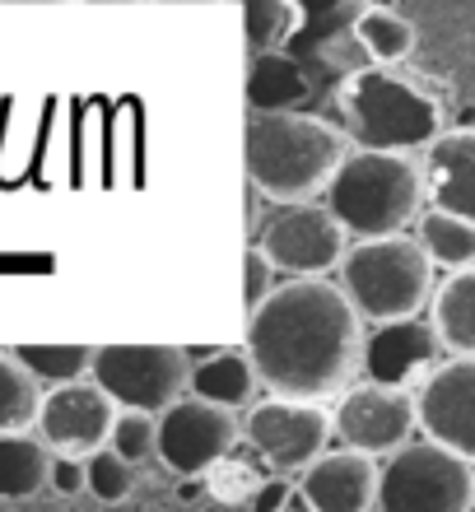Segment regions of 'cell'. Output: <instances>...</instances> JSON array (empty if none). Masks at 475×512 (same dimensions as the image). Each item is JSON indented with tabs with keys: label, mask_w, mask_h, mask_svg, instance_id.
Listing matches in <instances>:
<instances>
[{
	"label": "cell",
	"mask_w": 475,
	"mask_h": 512,
	"mask_svg": "<svg viewBox=\"0 0 475 512\" xmlns=\"http://www.w3.org/2000/svg\"><path fill=\"white\" fill-rule=\"evenodd\" d=\"M191 354L182 345H159V340H131V345H98L89 359V378L112 396L122 410H145L159 415L168 401L187 391Z\"/></svg>",
	"instance_id": "obj_7"
},
{
	"label": "cell",
	"mask_w": 475,
	"mask_h": 512,
	"mask_svg": "<svg viewBox=\"0 0 475 512\" xmlns=\"http://www.w3.org/2000/svg\"><path fill=\"white\" fill-rule=\"evenodd\" d=\"M434 336L443 354H475V270H452L434 298Z\"/></svg>",
	"instance_id": "obj_19"
},
{
	"label": "cell",
	"mask_w": 475,
	"mask_h": 512,
	"mask_svg": "<svg viewBox=\"0 0 475 512\" xmlns=\"http://www.w3.org/2000/svg\"><path fill=\"white\" fill-rule=\"evenodd\" d=\"M354 38H359V47H364L373 61H382V66L406 61V56L415 52V28H410V19H401L392 5H373V10L359 14Z\"/></svg>",
	"instance_id": "obj_22"
},
{
	"label": "cell",
	"mask_w": 475,
	"mask_h": 512,
	"mask_svg": "<svg viewBox=\"0 0 475 512\" xmlns=\"http://www.w3.org/2000/svg\"><path fill=\"white\" fill-rule=\"evenodd\" d=\"M47 485H52L61 499L84 494V461L80 457H66V452H56V457L47 461Z\"/></svg>",
	"instance_id": "obj_31"
},
{
	"label": "cell",
	"mask_w": 475,
	"mask_h": 512,
	"mask_svg": "<svg viewBox=\"0 0 475 512\" xmlns=\"http://www.w3.org/2000/svg\"><path fill=\"white\" fill-rule=\"evenodd\" d=\"M322 191L326 210L350 238L406 233L424 210L420 163L401 149H345Z\"/></svg>",
	"instance_id": "obj_3"
},
{
	"label": "cell",
	"mask_w": 475,
	"mask_h": 512,
	"mask_svg": "<svg viewBox=\"0 0 475 512\" xmlns=\"http://www.w3.org/2000/svg\"><path fill=\"white\" fill-rule=\"evenodd\" d=\"M350 233L336 224L326 205L313 201H280L266 224H261V252L275 266V275H331L340 266V252Z\"/></svg>",
	"instance_id": "obj_9"
},
{
	"label": "cell",
	"mask_w": 475,
	"mask_h": 512,
	"mask_svg": "<svg viewBox=\"0 0 475 512\" xmlns=\"http://www.w3.org/2000/svg\"><path fill=\"white\" fill-rule=\"evenodd\" d=\"M80 461H84V489H89L98 503L131 499V489H136V466L126 457H117L108 443L94 447V452H84Z\"/></svg>",
	"instance_id": "obj_26"
},
{
	"label": "cell",
	"mask_w": 475,
	"mask_h": 512,
	"mask_svg": "<svg viewBox=\"0 0 475 512\" xmlns=\"http://www.w3.org/2000/svg\"><path fill=\"white\" fill-rule=\"evenodd\" d=\"M424 196L438 210L475 215V135L471 131H438L429 140V163L420 168Z\"/></svg>",
	"instance_id": "obj_16"
},
{
	"label": "cell",
	"mask_w": 475,
	"mask_h": 512,
	"mask_svg": "<svg viewBox=\"0 0 475 512\" xmlns=\"http://www.w3.org/2000/svg\"><path fill=\"white\" fill-rule=\"evenodd\" d=\"M340 112H345V135L364 149L410 154L443 131V108L392 70H359L340 94Z\"/></svg>",
	"instance_id": "obj_5"
},
{
	"label": "cell",
	"mask_w": 475,
	"mask_h": 512,
	"mask_svg": "<svg viewBox=\"0 0 475 512\" xmlns=\"http://www.w3.org/2000/svg\"><path fill=\"white\" fill-rule=\"evenodd\" d=\"M331 438L345 447H359L368 457H387L392 447L415 438V401L406 387H382V382H364V387H340V401L331 410Z\"/></svg>",
	"instance_id": "obj_11"
},
{
	"label": "cell",
	"mask_w": 475,
	"mask_h": 512,
	"mask_svg": "<svg viewBox=\"0 0 475 512\" xmlns=\"http://www.w3.org/2000/svg\"><path fill=\"white\" fill-rule=\"evenodd\" d=\"M38 401H42V382L14 354H0V433L33 429Z\"/></svg>",
	"instance_id": "obj_24"
},
{
	"label": "cell",
	"mask_w": 475,
	"mask_h": 512,
	"mask_svg": "<svg viewBox=\"0 0 475 512\" xmlns=\"http://www.w3.org/2000/svg\"><path fill=\"white\" fill-rule=\"evenodd\" d=\"M201 475L210 480V494H215L219 503H247V494H252V485H257V471L243 466V461H233V452H224L219 461H210Z\"/></svg>",
	"instance_id": "obj_28"
},
{
	"label": "cell",
	"mask_w": 475,
	"mask_h": 512,
	"mask_svg": "<svg viewBox=\"0 0 475 512\" xmlns=\"http://www.w3.org/2000/svg\"><path fill=\"white\" fill-rule=\"evenodd\" d=\"M238 5H243L247 52H275V47H285V38L303 24V14L294 0H238Z\"/></svg>",
	"instance_id": "obj_23"
},
{
	"label": "cell",
	"mask_w": 475,
	"mask_h": 512,
	"mask_svg": "<svg viewBox=\"0 0 475 512\" xmlns=\"http://www.w3.org/2000/svg\"><path fill=\"white\" fill-rule=\"evenodd\" d=\"M14 359L38 382H70V378H89L94 345H19Z\"/></svg>",
	"instance_id": "obj_25"
},
{
	"label": "cell",
	"mask_w": 475,
	"mask_h": 512,
	"mask_svg": "<svg viewBox=\"0 0 475 512\" xmlns=\"http://www.w3.org/2000/svg\"><path fill=\"white\" fill-rule=\"evenodd\" d=\"M112 415H117V405L94 378H70V382H52V391H42L33 424H38V438L52 452L84 457V452L108 443Z\"/></svg>",
	"instance_id": "obj_12"
},
{
	"label": "cell",
	"mask_w": 475,
	"mask_h": 512,
	"mask_svg": "<svg viewBox=\"0 0 475 512\" xmlns=\"http://www.w3.org/2000/svg\"><path fill=\"white\" fill-rule=\"evenodd\" d=\"M187 391L215 405H229V410H243V405L257 401L261 382L247 350H205L201 364L187 368Z\"/></svg>",
	"instance_id": "obj_17"
},
{
	"label": "cell",
	"mask_w": 475,
	"mask_h": 512,
	"mask_svg": "<svg viewBox=\"0 0 475 512\" xmlns=\"http://www.w3.org/2000/svg\"><path fill=\"white\" fill-rule=\"evenodd\" d=\"M475 503V457L443 443H401L378 466L382 512H466Z\"/></svg>",
	"instance_id": "obj_6"
},
{
	"label": "cell",
	"mask_w": 475,
	"mask_h": 512,
	"mask_svg": "<svg viewBox=\"0 0 475 512\" xmlns=\"http://www.w3.org/2000/svg\"><path fill=\"white\" fill-rule=\"evenodd\" d=\"M299 494L313 512H368L378 499V457H368L359 447L317 452L303 466Z\"/></svg>",
	"instance_id": "obj_15"
},
{
	"label": "cell",
	"mask_w": 475,
	"mask_h": 512,
	"mask_svg": "<svg viewBox=\"0 0 475 512\" xmlns=\"http://www.w3.org/2000/svg\"><path fill=\"white\" fill-rule=\"evenodd\" d=\"M303 98H308V75L280 47L252 52V70H247V103L252 108H299Z\"/></svg>",
	"instance_id": "obj_20"
},
{
	"label": "cell",
	"mask_w": 475,
	"mask_h": 512,
	"mask_svg": "<svg viewBox=\"0 0 475 512\" xmlns=\"http://www.w3.org/2000/svg\"><path fill=\"white\" fill-rule=\"evenodd\" d=\"M0 5H19V0H0ZM42 5H52V0H42Z\"/></svg>",
	"instance_id": "obj_32"
},
{
	"label": "cell",
	"mask_w": 475,
	"mask_h": 512,
	"mask_svg": "<svg viewBox=\"0 0 475 512\" xmlns=\"http://www.w3.org/2000/svg\"><path fill=\"white\" fill-rule=\"evenodd\" d=\"M368 5H392V0H368Z\"/></svg>",
	"instance_id": "obj_33"
},
{
	"label": "cell",
	"mask_w": 475,
	"mask_h": 512,
	"mask_svg": "<svg viewBox=\"0 0 475 512\" xmlns=\"http://www.w3.org/2000/svg\"><path fill=\"white\" fill-rule=\"evenodd\" d=\"M233 447H238V419L229 405L182 391L177 401H168L154 415V457L173 475L196 480L210 461H219Z\"/></svg>",
	"instance_id": "obj_8"
},
{
	"label": "cell",
	"mask_w": 475,
	"mask_h": 512,
	"mask_svg": "<svg viewBox=\"0 0 475 512\" xmlns=\"http://www.w3.org/2000/svg\"><path fill=\"white\" fill-rule=\"evenodd\" d=\"M252 452H257L271 471L289 475L303 471L317 452L331 443V415L313 401H294V396H275V401L252 405V415L238 424Z\"/></svg>",
	"instance_id": "obj_10"
},
{
	"label": "cell",
	"mask_w": 475,
	"mask_h": 512,
	"mask_svg": "<svg viewBox=\"0 0 475 512\" xmlns=\"http://www.w3.org/2000/svg\"><path fill=\"white\" fill-rule=\"evenodd\" d=\"M420 219V233L415 243L429 252V261L443 270H466L475 266V224L466 215H452V210H429V215H415Z\"/></svg>",
	"instance_id": "obj_21"
},
{
	"label": "cell",
	"mask_w": 475,
	"mask_h": 512,
	"mask_svg": "<svg viewBox=\"0 0 475 512\" xmlns=\"http://www.w3.org/2000/svg\"><path fill=\"white\" fill-rule=\"evenodd\" d=\"M359 359H364L368 382L410 387V382H420L429 368L443 364L448 354H443V340L434 336L429 322H420V317H396V322H378L373 336L359 340Z\"/></svg>",
	"instance_id": "obj_14"
},
{
	"label": "cell",
	"mask_w": 475,
	"mask_h": 512,
	"mask_svg": "<svg viewBox=\"0 0 475 512\" xmlns=\"http://www.w3.org/2000/svg\"><path fill=\"white\" fill-rule=\"evenodd\" d=\"M247 359L271 396H336L359 364V317L350 298L326 275H289V284L247 312Z\"/></svg>",
	"instance_id": "obj_1"
},
{
	"label": "cell",
	"mask_w": 475,
	"mask_h": 512,
	"mask_svg": "<svg viewBox=\"0 0 475 512\" xmlns=\"http://www.w3.org/2000/svg\"><path fill=\"white\" fill-rule=\"evenodd\" d=\"M350 135L294 108H252L243 126L247 182L266 201H313L336 173Z\"/></svg>",
	"instance_id": "obj_2"
},
{
	"label": "cell",
	"mask_w": 475,
	"mask_h": 512,
	"mask_svg": "<svg viewBox=\"0 0 475 512\" xmlns=\"http://www.w3.org/2000/svg\"><path fill=\"white\" fill-rule=\"evenodd\" d=\"M108 447L117 457L131 461V466L154 461V415H145V410H122V405H117L112 429H108Z\"/></svg>",
	"instance_id": "obj_27"
},
{
	"label": "cell",
	"mask_w": 475,
	"mask_h": 512,
	"mask_svg": "<svg viewBox=\"0 0 475 512\" xmlns=\"http://www.w3.org/2000/svg\"><path fill=\"white\" fill-rule=\"evenodd\" d=\"M415 401V429H424L434 443L475 457V364L471 354H448L438 368H429Z\"/></svg>",
	"instance_id": "obj_13"
},
{
	"label": "cell",
	"mask_w": 475,
	"mask_h": 512,
	"mask_svg": "<svg viewBox=\"0 0 475 512\" xmlns=\"http://www.w3.org/2000/svg\"><path fill=\"white\" fill-rule=\"evenodd\" d=\"M340 294L350 298L359 322H396V317H420L434 294V261L406 233H382V238H354L340 252Z\"/></svg>",
	"instance_id": "obj_4"
},
{
	"label": "cell",
	"mask_w": 475,
	"mask_h": 512,
	"mask_svg": "<svg viewBox=\"0 0 475 512\" xmlns=\"http://www.w3.org/2000/svg\"><path fill=\"white\" fill-rule=\"evenodd\" d=\"M275 289V266L266 261L261 247H247L243 252V312H252L261 298Z\"/></svg>",
	"instance_id": "obj_29"
},
{
	"label": "cell",
	"mask_w": 475,
	"mask_h": 512,
	"mask_svg": "<svg viewBox=\"0 0 475 512\" xmlns=\"http://www.w3.org/2000/svg\"><path fill=\"white\" fill-rule=\"evenodd\" d=\"M47 461L52 447L42 438H28V429L0 433V503L38 499L47 489Z\"/></svg>",
	"instance_id": "obj_18"
},
{
	"label": "cell",
	"mask_w": 475,
	"mask_h": 512,
	"mask_svg": "<svg viewBox=\"0 0 475 512\" xmlns=\"http://www.w3.org/2000/svg\"><path fill=\"white\" fill-rule=\"evenodd\" d=\"M247 503L257 512H275V508H308L303 503L299 489H289L285 475H266L261 485H252V494H247Z\"/></svg>",
	"instance_id": "obj_30"
}]
</instances>
